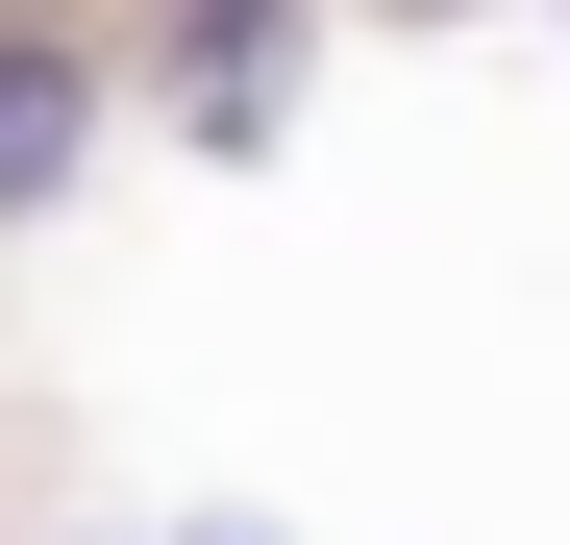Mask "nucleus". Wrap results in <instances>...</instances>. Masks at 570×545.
<instances>
[{
    "instance_id": "f257e3e1",
    "label": "nucleus",
    "mask_w": 570,
    "mask_h": 545,
    "mask_svg": "<svg viewBox=\"0 0 570 545\" xmlns=\"http://www.w3.org/2000/svg\"><path fill=\"white\" fill-rule=\"evenodd\" d=\"M75 149H100V50L0 26V224H50V199H75Z\"/></svg>"
},
{
    "instance_id": "f03ea898",
    "label": "nucleus",
    "mask_w": 570,
    "mask_h": 545,
    "mask_svg": "<svg viewBox=\"0 0 570 545\" xmlns=\"http://www.w3.org/2000/svg\"><path fill=\"white\" fill-rule=\"evenodd\" d=\"M149 75H174L199 125H273V100H248V75H273V0H174V26H149Z\"/></svg>"
}]
</instances>
